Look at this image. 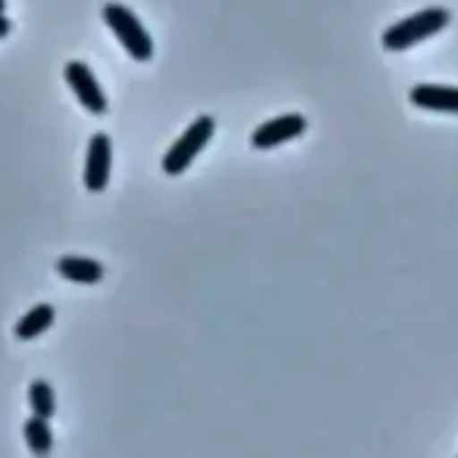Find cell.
Masks as SVG:
<instances>
[{
    "instance_id": "cell-8",
    "label": "cell",
    "mask_w": 458,
    "mask_h": 458,
    "mask_svg": "<svg viewBox=\"0 0 458 458\" xmlns=\"http://www.w3.org/2000/svg\"><path fill=\"white\" fill-rule=\"evenodd\" d=\"M56 274L67 282L75 284H99L105 279V266L91 258H59L56 260Z\"/></svg>"
},
{
    "instance_id": "cell-12",
    "label": "cell",
    "mask_w": 458,
    "mask_h": 458,
    "mask_svg": "<svg viewBox=\"0 0 458 458\" xmlns=\"http://www.w3.org/2000/svg\"><path fill=\"white\" fill-rule=\"evenodd\" d=\"M11 30H13L11 19H8L5 13H0V40H3V38H8V35H11Z\"/></svg>"
},
{
    "instance_id": "cell-11",
    "label": "cell",
    "mask_w": 458,
    "mask_h": 458,
    "mask_svg": "<svg viewBox=\"0 0 458 458\" xmlns=\"http://www.w3.org/2000/svg\"><path fill=\"white\" fill-rule=\"evenodd\" d=\"M27 403H30V411L35 416H43V419H54L56 416V394H54V386L43 378H35L27 389Z\"/></svg>"
},
{
    "instance_id": "cell-6",
    "label": "cell",
    "mask_w": 458,
    "mask_h": 458,
    "mask_svg": "<svg viewBox=\"0 0 458 458\" xmlns=\"http://www.w3.org/2000/svg\"><path fill=\"white\" fill-rule=\"evenodd\" d=\"M110 169H113V142L105 131H97L89 140L86 150V166H83V185L91 193H99L110 182Z\"/></svg>"
},
{
    "instance_id": "cell-7",
    "label": "cell",
    "mask_w": 458,
    "mask_h": 458,
    "mask_svg": "<svg viewBox=\"0 0 458 458\" xmlns=\"http://www.w3.org/2000/svg\"><path fill=\"white\" fill-rule=\"evenodd\" d=\"M411 102L421 110L432 113H456L458 115V86H437L419 83L411 89Z\"/></svg>"
},
{
    "instance_id": "cell-3",
    "label": "cell",
    "mask_w": 458,
    "mask_h": 458,
    "mask_svg": "<svg viewBox=\"0 0 458 458\" xmlns=\"http://www.w3.org/2000/svg\"><path fill=\"white\" fill-rule=\"evenodd\" d=\"M212 137H215V118H212V115H199V118L174 140V145L164 153L161 169H164L169 177L182 174V172L196 161V156L209 145Z\"/></svg>"
},
{
    "instance_id": "cell-13",
    "label": "cell",
    "mask_w": 458,
    "mask_h": 458,
    "mask_svg": "<svg viewBox=\"0 0 458 458\" xmlns=\"http://www.w3.org/2000/svg\"><path fill=\"white\" fill-rule=\"evenodd\" d=\"M5 5H8V3H5V0H0V13H5Z\"/></svg>"
},
{
    "instance_id": "cell-9",
    "label": "cell",
    "mask_w": 458,
    "mask_h": 458,
    "mask_svg": "<svg viewBox=\"0 0 458 458\" xmlns=\"http://www.w3.org/2000/svg\"><path fill=\"white\" fill-rule=\"evenodd\" d=\"M54 317H56V309L51 303H38L32 306L13 327V335L19 341H32L38 335H43L51 325H54Z\"/></svg>"
},
{
    "instance_id": "cell-5",
    "label": "cell",
    "mask_w": 458,
    "mask_h": 458,
    "mask_svg": "<svg viewBox=\"0 0 458 458\" xmlns=\"http://www.w3.org/2000/svg\"><path fill=\"white\" fill-rule=\"evenodd\" d=\"M309 129V121L306 115L301 113H284V115H276L266 123H260L255 131H252V148L258 150H271V148H279L290 140H298L303 137Z\"/></svg>"
},
{
    "instance_id": "cell-2",
    "label": "cell",
    "mask_w": 458,
    "mask_h": 458,
    "mask_svg": "<svg viewBox=\"0 0 458 458\" xmlns=\"http://www.w3.org/2000/svg\"><path fill=\"white\" fill-rule=\"evenodd\" d=\"M102 19L105 24L113 30V35L118 38V43L126 48V54L137 62H150L153 59V38L145 30V24L140 21V16L123 5V3H105L102 8Z\"/></svg>"
},
{
    "instance_id": "cell-4",
    "label": "cell",
    "mask_w": 458,
    "mask_h": 458,
    "mask_svg": "<svg viewBox=\"0 0 458 458\" xmlns=\"http://www.w3.org/2000/svg\"><path fill=\"white\" fill-rule=\"evenodd\" d=\"M64 81L72 89V94L78 97V102L91 113V115H105L107 113V97L99 86V81L94 78V72L89 70V64L72 59L64 64Z\"/></svg>"
},
{
    "instance_id": "cell-10",
    "label": "cell",
    "mask_w": 458,
    "mask_h": 458,
    "mask_svg": "<svg viewBox=\"0 0 458 458\" xmlns=\"http://www.w3.org/2000/svg\"><path fill=\"white\" fill-rule=\"evenodd\" d=\"M24 440H27V448L32 456H48L54 448V432L48 427V419L32 413L24 421Z\"/></svg>"
},
{
    "instance_id": "cell-1",
    "label": "cell",
    "mask_w": 458,
    "mask_h": 458,
    "mask_svg": "<svg viewBox=\"0 0 458 458\" xmlns=\"http://www.w3.org/2000/svg\"><path fill=\"white\" fill-rule=\"evenodd\" d=\"M448 24H451V11L440 8V5H432V8L411 13V16L394 21L392 27H386L384 35H381V43H384L386 51H408L416 43H424V40L435 38Z\"/></svg>"
}]
</instances>
